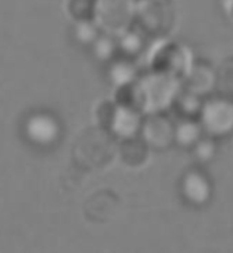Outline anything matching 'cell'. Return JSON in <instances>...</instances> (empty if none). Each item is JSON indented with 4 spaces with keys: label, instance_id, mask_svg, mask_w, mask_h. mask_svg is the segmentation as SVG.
<instances>
[{
    "label": "cell",
    "instance_id": "1",
    "mask_svg": "<svg viewBox=\"0 0 233 253\" xmlns=\"http://www.w3.org/2000/svg\"><path fill=\"white\" fill-rule=\"evenodd\" d=\"M207 132L213 135H225L233 126V106L227 101H211L206 105L202 115Z\"/></svg>",
    "mask_w": 233,
    "mask_h": 253
},
{
    "label": "cell",
    "instance_id": "2",
    "mask_svg": "<svg viewBox=\"0 0 233 253\" xmlns=\"http://www.w3.org/2000/svg\"><path fill=\"white\" fill-rule=\"evenodd\" d=\"M142 133L144 143L153 147H162L175 140V128L172 124L162 117L161 115H153L147 120L142 123Z\"/></svg>",
    "mask_w": 233,
    "mask_h": 253
},
{
    "label": "cell",
    "instance_id": "3",
    "mask_svg": "<svg viewBox=\"0 0 233 253\" xmlns=\"http://www.w3.org/2000/svg\"><path fill=\"white\" fill-rule=\"evenodd\" d=\"M26 133L33 143L50 144L59 135V126L53 117L44 113L32 116L26 124Z\"/></svg>",
    "mask_w": 233,
    "mask_h": 253
},
{
    "label": "cell",
    "instance_id": "4",
    "mask_svg": "<svg viewBox=\"0 0 233 253\" xmlns=\"http://www.w3.org/2000/svg\"><path fill=\"white\" fill-rule=\"evenodd\" d=\"M138 112L128 106H120L113 112L112 116V129L122 138H133L142 126V121H139Z\"/></svg>",
    "mask_w": 233,
    "mask_h": 253
},
{
    "label": "cell",
    "instance_id": "5",
    "mask_svg": "<svg viewBox=\"0 0 233 253\" xmlns=\"http://www.w3.org/2000/svg\"><path fill=\"white\" fill-rule=\"evenodd\" d=\"M202 139V126L198 120H182L175 128V140L183 147H195Z\"/></svg>",
    "mask_w": 233,
    "mask_h": 253
},
{
    "label": "cell",
    "instance_id": "6",
    "mask_svg": "<svg viewBox=\"0 0 233 253\" xmlns=\"http://www.w3.org/2000/svg\"><path fill=\"white\" fill-rule=\"evenodd\" d=\"M175 105L178 113L182 116V120H196V117H199L203 110L199 95L191 91L179 94L175 99Z\"/></svg>",
    "mask_w": 233,
    "mask_h": 253
},
{
    "label": "cell",
    "instance_id": "7",
    "mask_svg": "<svg viewBox=\"0 0 233 253\" xmlns=\"http://www.w3.org/2000/svg\"><path fill=\"white\" fill-rule=\"evenodd\" d=\"M109 78L117 87H126L135 81V70L128 61H117L109 71Z\"/></svg>",
    "mask_w": 233,
    "mask_h": 253
},
{
    "label": "cell",
    "instance_id": "8",
    "mask_svg": "<svg viewBox=\"0 0 233 253\" xmlns=\"http://www.w3.org/2000/svg\"><path fill=\"white\" fill-rule=\"evenodd\" d=\"M195 153H196L198 160L202 161V162L209 161L214 154V144L211 143V140L200 139L199 143L195 146Z\"/></svg>",
    "mask_w": 233,
    "mask_h": 253
},
{
    "label": "cell",
    "instance_id": "9",
    "mask_svg": "<svg viewBox=\"0 0 233 253\" xmlns=\"http://www.w3.org/2000/svg\"><path fill=\"white\" fill-rule=\"evenodd\" d=\"M113 44H112V41L106 39H102L100 41H97L95 42V55L98 56L100 59L102 60H106V59H109L113 53Z\"/></svg>",
    "mask_w": 233,
    "mask_h": 253
},
{
    "label": "cell",
    "instance_id": "10",
    "mask_svg": "<svg viewBox=\"0 0 233 253\" xmlns=\"http://www.w3.org/2000/svg\"><path fill=\"white\" fill-rule=\"evenodd\" d=\"M139 40L135 37V36H128L126 39L123 40L122 42V48L124 49L126 53L128 55H134V53H137L139 49Z\"/></svg>",
    "mask_w": 233,
    "mask_h": 253
},
{
    "label": "cell",
    "instance_id": "11",
    "mask_svg": "<svg viewBox=\"0 0 233 253\" xmlns=\"http://www.w3.org/2000/svg\"><path fill=\"white\" fill-rule=\"evenodd\" d=\"M77 36L81 41L89 42L90 40H93V37H94V30H93V28L90 26L89 23H82V25L78 26Z\"/></svg>",
    "mask_w": 233,
    "mask_h": 253
}]
</instances>
